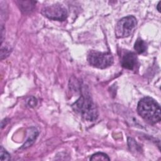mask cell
Masks as SVG:
<instances>
[{
	"label": "cell",
	"mask_w": 161,
	"mask_h": 161,
	"mask_svg": "<svg viewBox=\"0 0 161 161\" xmlns=\"http://www.w3.org/2000/svg\"><path fill=\"white\" fill-rule=\"evenodd\" d=\"M137 112L142 118L150 123L155 124L161 119L160 105L150 97H145L138 102Z\"/></svg>",
	"instance_id": "1"
},
{
	"label": "cell",
	"mask_w": 161,
	"mask_h": 161,
	"mask_svg": "<svg viewBox=\"0 0 161 161\" xmlns=\"http://www.w3.org/2000/svg\"><path fill=\"white\" fill-rule=\"evenodd\" d=\"M72 108L75 112L78 113L86 120L94 121L98 118L99 113L97 108L90 96L87 94L82 95L72 104Z\"/></svg>",
	"instance_id": "2"
},
{
	"label": "cell",
	"mask_w": 161,
	"mask_h": 161,
	"mask_svg": "<svg viewBox=\"0 0 161 161\" xmlns=\"http://www.w3.org/2000/svg\"><path fill=\"white\" fill-rule=\"evenodd\" d=\"M87 61L92 67L98 69H106L113 64V57L110 52H100L91 50L87 55Z\"/></svg>",
	"instance_id": "3"
},
{
	"label": "cell",
	"mask_w": 161,
	"mask_h": 161,
	"mask_svg": "<svg viewBox=\"0 0 161 161\" xmlns=\"http://www.w3.org/2000/svg\"><path fill=\"white\" fill-rule=\"evenodd\" d=\"M137 25L135 16L130 15L119 19L115 27V35L118 38L128 37L132 34Z\"/></svg>",
	"instance_id": "4"
},
{
	"label": "cell",
	"mask_w": 161,
	"mask_h": 161,
	"mask_svg": "<svg viewBox=\"0 0 161 161\" xmlns=\"http://www.w3.org/2000/svg\"><path fill=\"white\" fill-rule=\"evenodd\" d=\"M42 14L50 19L57 21H64L67 17V9L60 4L45 6L42 9Z\"/></svg>",
	"instance_id": "5"
},
{
	"label": "cell",
	"mask_w": 161,
	"mask_h": 161,
	"mask_svg": "<svg viewBox=\"0 0 161 161\" xmlns=\"http://www.w3.org/2000/svg\"><path fill=\"white\" fill-rule=\"evenodd\" d=\"M121 64L125 69L133 70L137 65L136 55L132 52H126L122 57Z\"/></svg>",
	"instance_id": "6"
},
{
	"label": "cell",
	"mask_w": 161,
	"mask_h": 161,
	"mask_svg": "<svg viewBox=\"0 0 161 161\" xmlns=\"http://www.w3.org/2000/svg\"><path fill=\"white\" fill-rule=\"evenodd\" d=\"M38 135V131L35 127H31L28 130V138L23 145L21 148L26 149L30 147L36 140Z\"/></svg>",
	"instance_id": "7"
},
{
	"label": "cell",
	"mask_w": 161,
	"mask_h": 161,
	"mask_svg": "<svg viewBox=\"0 0 161 161\" xmlns=\"http://www.w3.org/2000/svg\"><path fill=\"white\" fill-rule=\"evenodd\" d=\"M147 48L146 42L141 38H138L134 45V49L138 54L143 53Z\"/></svg>",
	"instance_id": "8"
},
{
	"label": "cell",
	"mask_w": 161,
	"mask_h": 161,
	"mask_svg": "<svg viewBox=\"0 0 161 161\" xmlns=\"http://www.w3.org/2000/svg\"><path fill=\"white\" fill-rule=\"evenodd\" d=\"M91 160H109L108 155L103 152H97L91 155Z\"/></svg>",
	"instance_id": "9"
},
{
	"label": "cell",
	"mask_w": 161,
	"mask_h": 161,
	"mask_svg": "<svg viewBox=\"0 0 161 161\" xmlns=\"http://www.w3.org/2000/svg\"><path fill=\"white\" fill-rule=\"evenodd\" d=\"M11 158L10 155L9 153L3 147V146H1L0 149V160H9Z\"/></svg>",
	"instance_id": "10"
},
{
	"label": "cell",
	"mask_w": 161,
	"mask_h": 161,
	"mask_svg": "<svg viewBox=\"0 0 161 161\" xmlns=\"http://www.w3.org/2000/svg\"><path fill=\"white\" fill-rule=\"evenodd\" d=\"M37 104V99L34 97H30L28 100V105L30 107H35Z\"/></svg>",
	"instance_id": "11"
},
{
	"label": "cell",
	"mask_w": 161,
	"mask_h": 161,
	"mask_svg": "<svg viewBox=\"0 0 161 161\" xmlns=\"http://www.w3.org/2000/svg\"><path fill=\"white\" fill-rule=\"evenodd\" d=\"M9 53V49L8 47H1V59L3 58V56H4V58L6 57V56H8Z\"/></svg>",
	"instance_id": "12"
},
{
	"label": "cell",
	"mask_w": 161,
	"mask_h": 161,
	"mask_svg": "<svg viewBox=\"0 0 161 161\" xmlns=\"http://www.w3.org/2000/svg\"><path fill=\"white\" fill-rule=\"evenodd\" d=\"M160 5H161V1H159L157 6V9L158 10V12H160V10H161V7H160Z\"/></svg>",
	"instance_id": "13"
}]
</instances>
